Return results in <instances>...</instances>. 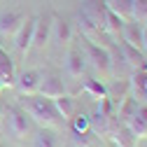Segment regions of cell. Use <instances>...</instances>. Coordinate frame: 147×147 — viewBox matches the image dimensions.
<instances>
[{"label": "cell", "instance_id": "5b68a950", "mask_svg": "<svg viewBox=\"0 0 147 147\" xmlns=\"http://www.w3.org/2000/svg\"><path fill=\"white\" fill-rule=\"evenodd\" d=\"M51 21L54 14L35 16V30H33V47L38 51H45V47L51 42Z\"/></svg>", "mask_w": 147, "mask_h": 147}, {"label": "cell", "instance_id": "83f0119b", "mask_svg": "<svg viewBox=\"0 0 147 147\" xmlns=\"http://www.w3.org/2000/svg\"><path fill=\"white\" fill-rule=\"evenodd\" d=\"M145 94H147V75H145Z\"/></svg>", "mask_w": 147, "mask_h": 147}, {"label": "cell", "instance_id": "603a6c76", "mask_svg": "<svg viewBox=\"0 0 147 147\" xmlns=\"http://www.w3.org/2000/svg\"><path fill=\"white\" fill-rule=\"evenodd\" d=\"M133 21L147 24V0H133Z\"/></svg>", "mask_w": 147, "mask_h": 147}, {"label": "cell", "instance_id": "6da1fadb", "mask_svg": "<svg viewBox=\"0 0 147 147\" xmlns=\"http://www.w3.org/2000/svg\"><path fill=\"white\" fill-rule=\"evenodd\" d=\"M24 112L33 119V124H38L40 128H56L63 119L54 107L51 98H45L40 94H33V96H21V105H19Z\"/></svg>", "mask_w": 147, "mask_h": 147}, {"label": "cell", "instance_id": "cb8c5ba5", "mask_svg": "<svg viewBox=\"0 0 147 147\" xmlns=\"http://www.w3.org/2000/svg\"><path fill=\"white\" fill-rule=\"evenodd\" d=\"M75 142L82 145V147H91V145L96 142V136H94V131L89 128L86 133H75Z\"/></svg>", "mask_w": 147, "mask_h": 147}, {"label": "cell", "instance_id": "ffe728a7", "mask_svg": "<svg viewBox=\"0 0 147 147\" xmlns=\"http://www.w3.org/2000/svg\"><path fill=\"white\" fill-rule=\"evenodd\" d=\"M82 89H84V94L94 96L96 100L105 98V82H100V80H86V82L82 84Z\"/></svg>", "mask_w": 147, "mask_h": 147}, {"label": "cell", "instance_id": "ac0fdd59", "mask_svg": "<svg viewBox=\"0 0 147 147\" xmlns=\"http://www.w3.org/2000/svg\"><path fill=\"white\" fill-rule=\"evenodd\" d=\"M105 5L121 21H133V0H105Z\"/></svg>", "mask_w": 147, "mask_h": 147}, {"label": "cell", "instance_id": "2e32d148", "mask_svg": "<svg viewBox=\"0 0 147 147\" xmlns=\"http://www.w3.org/2000/svg\"><path fill=\"white\" fill-rule=\"evenodd\" d=\"M54 107H56V112L61 115V119H72L77 115V98H72L68 94L59 96V98H54Z\"/></svg>", "mask_w": 147, "mask_h": 147}, {"label": "cell", "instance_id": "52a82bcc", "mask_svg": "<svg viewBox=\"0 0 147 147\" xmlns=\"http://www.w3.org/2000/svg\"><path fill=\"white\" fill-rule=\"evenodd\" d=\"M40 82H42L40 70H24L21 75H16L14 89L19 91V96H33L40 91Z\"/></svg>", "mask_w": 147, "mask_h": 147}, {"label": "cell", "instance_id": "8992f818", "mask_svg": "<svg viewBox=\"0 0 147 147\" xmlns=\"http://www.w3.org/2000/svg\"><path fill=\"white\" fill-rule=\"evenodd\" d=\"M117 49H119V56H121V61H124V65L128 68V70H147V61H145V56H142V49H138V47H131L128 42H117Z\"/></svg>", "mask_w": 147, "mask_h": 147}, {"label": "cell", "instance_id": "4fadbf2b", "mask_svg": "<svg viewBox=\"0 0 147 147\" xmlns=\"http://www.w3.org/2000/svg\"><path fill=\"white\" fill-rule=\"evenodd\" d=\"M14 82H16L14 61L5 49H0V84H3V89H14Z\"/></svg>", "mask_w": 147, "mask_h": 147}, {"label": "cell", "instance_id": "7c38bea8", "mask_svg": "<svg viewBox=\"0 0 147 147\" xmlns=\"http://www.w3.org/2000/svg\"><path fill=\"white\" fill-rule=\"evenodd\" d=\"M26 14L19 12V9H9V12H3L0 14V35H14L16 30H19V26L24 24Z\"/></svg>", "mask_w": 147, "mask_h": 147}, {"label": "cell", "instance_id": "44dd1931", "mask_svg": "<svg viewBox=\"0 0 147 147\" xmlns=\"http://www.w3.org/2000/svg\"><path fill=\"white\" fill-rule=\"evenodd\" d=\"M126 126H128V131H131L136 138H147V121H142L138 115H133L131 119H128Z\"/></svg>", "mask_w": 147, "mask_h": 147}, {"label": "cell", "instance_id": "4316f807", "mask_svg": "<svg viewBox=\"0 0 147 147\" xmlns=\"http://www.w3.org/2000/svg\"><path fill=\"white\" fill-rule=\"evenodd\" d=\"M5 112H7V105H5L3 100H0V121H3V119H5Z\"/></svg>", "mask_w": 147, "mask_h": 147}, {"label": "cell", "instance_id": "d4e9b609", "mask_svg": "<svg viewBox=\"0 0 147 147\" xmlns=\"http://www.w3.org/2000/svg\"><path fill=\"white\" fill-rule=\"evenodd\" d=\"M136 115L142 119V121H147V103H142V105H138V110H136Z\"/></svg>", "mask_w": 147, "mask_h": 147}, {"label": "cell", "instance_id": "9a60e30c", "mask_svg": "<svg viewBox=\"0 0 147 147\" xmlns=\"http://www.w3.org/2000/svg\"><path fill=\"white\" fill-rule=\"evenodd\" d=\"M121 42H128L131 47L142 49V24L124 21V26H121Z\"/></svg>", "mask_w": 147, "mask_h": 147}, {"label": "cell", "instance_id": "5bb4252c", "mask_svg": "<svg viewBox=\"0 0 147 147\" xmlns=\"http://www.w3.org/2000/svg\"><path fill=\"white\" fill-rule=\"evenodd\" d=\"M72 40V33H70V26L59 19L56 14H54V21H51V42H56L59 47H68Z\"/></svg>", "mask_w": 147, "mask_h": 147}, {"label": "cell", "instance_id": "9c48e42d", "mask_svg": "<svg viewBox=\"0 0 147 147\" xmlns=\"http://www.w3.org/2000/svg\"><path fill=\"white\" fill-rule=\"evenodd\" d=\"M86 70V59L80 47H70L65 54V75L70 80H80Z\"/></svg>", "mask_w": 147, "mask_h": 147}, {"label": "cell", "instance_id": "277c9868", "mask_svg": "<svg viewBox=\"0 0 147 147\" xmlns=\"http://www.w3.org/2000/svg\"><path fill=\"white\" fill-rule=\"evenodd\" d=\"M80 16H84L96 30L105 33V19H107V5H105V0H84Z\"/></svg>", "mask_w": 147, "mask_h": 147}, {"label": "cell", "instance_id": "7402d4cb", "mask_svg": "<svg viewBox=\"0 0 147 147\" xmlns=\"http://www.w3.org/2000/svg\"><path fill=\"white\" fill-rule=\"evenodd\" d=\"M70 124H72V133H86L89 128H91V117H86V115H75L70 119Z\"/></svg>", "mask_w": 147, "mask_h": 147}, {"label": "cell", "instance_id": "f546056e", "mask_svg": "<svg viewBox=\"0 0 147 147\" xmlns=\"http://www.w3.org/2000/svg\"><path fill=\"white\" fill-rule=\"evenodd\" d=\"M145 103H147V100H145Z\"/></svg>", "mask_w": 147, "mask_h": 147}, {"label": "cell", "instance_id": "30bf717a", "mask_svg": "<svg viewBox=\"0 0 147 147\" xmlns=\"http://www.w3.org/2000/svg\"><path fill=\"white\" fill-rule=\"evenodd\" d=\"M105 96L112 100V105L117 107L126 96H131V82L124 80V77H112L105 84Z\"/></svg>", "mask_w": 147, "mask_h": 147}, {"label": "cell", "instance_id": "ba28073f", "mask_svg": "<svg viewBox=\"0 0 147 147\" xmlns=\"http://www.w3.org/2000/svg\"><path fill=\"white\" fill-rule=\"evenodd\" d=\"M33 30H35V16H26L24 24L19 26L12 38H14V47L19 54H28V49L33 47Z\"/></svg>", "mask_w": 147, "mask_h": 147}, {"label": "cell", "instance_id": "3957f363", "mask_svg": "<svg viewBox=\"0 0 147 147\" xmlns=\"http://www.w3.org/2000/svg\"><path fill=\"white\" fill-rule=\"evenodd\" d=\"M5 117H7V131L16 140H26L33 133V119L24 112L19 105H7Z\"/></svg>", "mask_w": 147, "mask_h": 147}, {"label": "cell", "instance_id": "f1b7e54d", "mask_svg": "<svg viewBox=\"0 0 147 147\" xmlns=\"http://www.w3.org/2000/svg\"><path fill=\"white\" fill-rule=\"evenodd\" d=\"M0 142H3V133H0Z\"/></svg>", "mask_w": 147, "mask_h": 147}, {"label": "cell", "instance_id": "484cf974", "mask_svg": "<svg viewBox=\"0 0 147 147\" xmlns=\"http://www.w3.org/2000/svg\"><path fill=\"white\" fill-rule=\"evenodd\" d=\"M142 49L147 51V24H142Z\"/></svg>", "mask_w": 147, "mask_h": 147}, {"label": "cell", "instance_id": "8fae6325", "mask_svg": "<svg viewBox=\"0 0 147 147\" xmlns=\"http://www.w3.org/2000/svg\"><path fill=\"white\" fill-rule=\"evenodd\" d=\"M40 96H45V98H59V96H63L65 94V82H63V77L61 75H42V82H40V91H38Z\"/></svg>", "mask_w": 147, "mask_h": 147}, {"label": "cell", "instance_id": "e0dca14e", "mask_svg": "<svg viewBox=\"0 0 147 147\" xmlns=\"http://www.w3.org/2000/svg\"><path fill=\"white\" fill-rule=\"evenodd\" d=\"M110 133H112V140L117 147H136V136L128 131L126 124H115L112 128H110Z\"/></svg>", "mask_w": 147, "mask_h": 147}, {"label": "cell", "instance_id": "d6986e66", "mask_svg": "<svg viewBox=\"0 0 147 147\" xmlns=\"http://www.w3.org/2000/svg\"><path fill=\"white\" fill-rule=\"evenodd\" d=\"M33 147H61V140L54 133V128H40L33 138Z\"/></svg>", "mask_w": 147, "mask_h": 147}, {"label": "cell", "instance_id": "7a4b0ae2", "mask_svg": "<svg viewBox=\"0 0 147 147\" xmlns=\"http://www.w3.org/2000/svg\"><path fill=\"white\" fill-rule=\"evenodd\" d=\"M82 54L86 63L94 68L98 75H100V82H110L112 80V56H110V45H96V42H89L82 38Z\"/></svg>", "mask_w": 147, "mask_h": 147}]
</instances>
